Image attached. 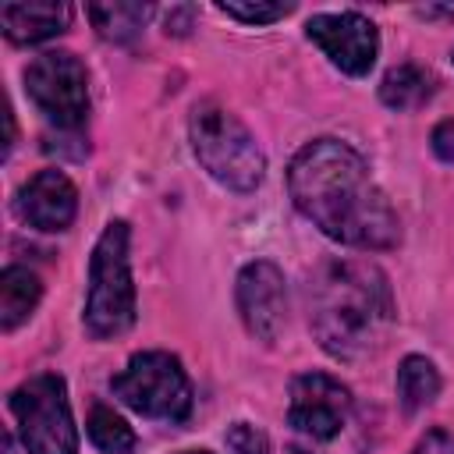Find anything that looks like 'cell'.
<instances>
[{"instance_id":"5bb4252c","label":"cell","mask_w":454,"mask_h":454,"mask_svg":"<svg viewBox=\"0 0 454 454\" xmlns=\"http://www.w3.org/2000/svg\"><path fill=\"white\" fill-rule=\"evenodd\" d=\"M89 21L106 43H131L145 21L153 18V4H131V0H110V4H89Z\"/></svg>"},{"instance_id":"277c9868","label":"cell","mask_w":454,"mask_h":454,"mask_svg":"<svg viewBox=\"0 0 454 454\" xmlns=\"http://www.w3.org/2000/svg\"><path fill=\"white\" fill-rule=\"evenodd\" d=\"M131 231L124 220H110L92 248L89 294H85V330L99 340L121 337L135 323V284H131Z\"/></svg>"},{"instance_id":"4fadbf2b","label":"cell","mask_w":454,"mask_h":454,"mask_svg":"<svg viewBox=\"0 0 454 454\" xmlns=\"http://www.w3.org/2000/svg\"><path fill=\"white\" fill-rule=\"evenodd\" d=\"M39 298H43L39 277L25 266H7L0 277V330L4 333L18 330L35 312Z\"/></svg>"},{"instance_id":"7c38bea8","label":"cell","mask_w":454,"mask_h":454,"mask_svg":"<svg viewBox=\"0 0 454 454\" xmlns=\"http://www.w3.org/2000/svg\"><path fill=\"white\" fill-rule=\"evenodd\" d=\"M71 7L57 0H28V4H4L0 25L11 43H43L67 28Z\"/></svg>"},{"instance_id":"5b68a950","label":"cell","mask_w":454,"mask_h":454,"mask_svg":"<svg viewBox=\"0 0 454 454\" xmlns=\"http://www.w3.org/2000/svg\"><path fill=\"white\" fill-rule=\"evenodd\" d=\"M114 397L145 419L181 422L192 411V383L181 362L167 351H142L110 380Z\"/></svg>"},{"instance_id":"9a60e30c","label":"cell","mask_w":454,"mask_h":454,"mask_svg":"<svg viewBox=\"0 0 454 454\" xmlns=\"http://www.w3.org/2000/svg\"><path fill=\"white\" fill-rule=\"evenodd\" d=\"M440 394V372L429 358L422 355H408L397 369V401L404 411H419L426 404H433Z\"/></svg>"},{"instance_id":"ac0fdd59","label":"cell","mask_w":454,"mask_h":454,"mask_svg":"<svg viewBox=\"0 0 454 454\" xmlns=\"http://www.w3.org/2000/svg\"><path fill=\"white\" fill-rule=\"evenodd\" d=\"M216 11L227 18H238L245 25H270L284 14H291L294 4H284V0H220Z\"/></svg>"},{"instance_id":"e0dca14e","label":"cell","mask_w":454,"mask_h":454,"mask_svg":"<svg viewBox=\"0 0 454 454\" xmlns=\"http://www.w3.org/2000/svg\"><path fill=\"white\" fill-rule=\"evenodd\" d=\"M89 440L103 454H131L135 450V429L114 408H103V404H96L89 415Z\"/></svg>"},{"instance_id":"9c48e42d","label":"cell","mask_w":454,"mask_h":454,"mask_svg":"<svg viewBox=\"0 0 454 454\" xmlns=\"http://www.w3.org/2000/svg\"><path fill=\"white\" fill-rule=\"evenodd\" d=\"M305 35L337 64L344 74H369L380 53L376 25L365 14L340 11V14H312L305 25Z\"/></svg>"},{"instance_id":"30bf717a","label":"cell","mask_w":454,"mask_h":454,"mask_svg":"<svg viewBox=\"0 0 454 454\" xmlns=\"http://www.w3.org/2000/svg\"><path fill=\"white\" fill-rule=\"evenodd\" d=\"M238 312L248 326L252 337L273 344L284 330V319H287V287H284V273L266 262V259H255L248 262L241 273H238Z\"/></svg>"},{"instance_id":"52a82bcc","label":"cell","mask_w":454,"mask_h":454,"mask_svg":"<svg viewBox=\"0 0 454 454\" xmlns=\"http://www.w3.org/2000/svg\"><path fill=\"white\" fill-rule=\"evenodd\" d=\"M28 99L60 128H78L89 117V74L74 53H43L25 67Z\"/></svg>"},{"instance_id":"d6986e66","label":"cell","mask_w":454,"mask_h":454,"mask_svg":"<svg viewBox=\"0 0 454 454\" xmlns=\"http://www.w3.org/2000/svg\"><path fill=\"white\" fill-rule=\"evenodd\" d=\"M227 450L231 454H270V443L262 429H255L252 422H234L227 429Z\"/></svg>"},{"instance_id":"8fae6325","label":"cell","mask_w":454,"mask_h":454,"mask_svg":"<svg viewBox=\"0 0 454 454\" xmlns=\"http://www.w3.org/2000/svg\"><path fill=\"white\" fill-rule=\"evenodd\" d=\"M74 209H78V192L74 184L67 181V174L46 167L39 170L35 177H28L21 188H18V199H14V213L35 227V231H64L71 227L74 220Z\"/></svg>"},{"instance_id":"ffe728a7","label":"cell","mask_w":454,"mask_h":454,"mask_svg":"<svg viewBox=\"0 0 454 454\" xmlns=\"http://www.w3.org/2000/svg\"><path fill=\"white\" fill-rule=\"evenodd\" d=\"M433 153L440 156V160H447V163H454V121H440L436 128H433Z\"/></svg>"},{"instance_id":"6da1fadb","label":"cell","mask_w":454,"mask_h":454,"mask_svg":"<svg viewBox=\"0 0 454 454\" xmlns=\"http://www.w3.org/2000/svg\"><path fill=\"white\" fill-rule=\"evenodd\" d=\"M287 192L298 213L340 245L394 248L401 238L387 195L348 142L316 138L301 145L287 167Z\"/></svg>"},{"instance_id":"603a6c76","label":"cell","mask_w":454,"mask_h":454,"mask_svg":"<svg viewBox=\"0 0 454 454\" xmlns=\"http://www.w3.org/2000/svg\"><path fill=\"white\" fill-rule=\"evenodd\" d=\"M181 454H209V450H181Z\"/></svg>"},{"instance_id":"2e32d148","label":"cell","mask_w":454,"mask_h":454,"mask_svg":"<svg viewBox=\"0 0 454 454\" xmlns=\"http://www.w3.org/2000/svg\"><path fill=\"white\" fill-rule=\"evenodd\" d=\"M429 96H433V78L422 67H415V64L390 67L387 78H383V85H380V99L390 110H415Z\"/></svg>"},{"instance_id":"3957f363","label":"cell","mask_w":454,"mask_h":454,"mask_svg":"<svg viewBox=\"0 0 454 454\" xmlns=\"http://www.w3.org/2000/svg\"><path fill=\"white\" fill-rule=\"evenodd\" d=\"M192 149L202 170L231 192H252L266 174V156L255 135L220 103H199L188 121Z\"/></svg>"},{"instance_id":"7402d4cb","label":"cell","mask_w":454,"mask_h":454,"mask_svg":"<svg viewBox=\"0 0 454 454\" xmlns=\"http://www.w3.org/2000/svg\"><path fill=\"white\" fill-rule=\"evenodd\" d=\"M287 454H309V450H301V447H291V450H287Z\"/></svg>"},{"instance_id":"8992f818","label":"cell","mask_w":454,"mask_h":454,"mask_svg":"<svg viewBox=\"0 0 454 454\" xmlns=\"http://www.w3.org/2000/svg\"><path fill=\"white\" fill-rule=\"evenodd\" d=\"M11 411L28 454H74L78 429L67 408V387L57 372H39L11 394Z\"/></svg>"},{"instance_id":"7a4b0ae2","label":"cell","mask_w":454,"mask_h":454,"mask_svg":"<svg viewBox=\"0 0 454 454\" xmlns=\"http://www.w3.org/2000/svg\"><path fill=\"white\" fill-rule=\"evenodd\" d=\"M309 323L326 355L358 362L383 348L394 323V294L372 262L330 259L309 284Z\"/></svg>"},{"instance_id":"44dd1931","label":"cell","mask_w":454,"mask_h":454,"mask_svg":"<svg viewBox=\"0 0 454 454\" xmlns=\"http://www.w3.org/2000/svg\"><path fill=\"white\" fill-rule=\"evenodd\" d=\"M411 454H454V436L443 433V429H433V433H426V436L415 443Z\"/></svg>"},{"instance_id":"ba28073f","label":"cell","mask_w":454,"mask_h":454,"mask_svg":"<svg viewBox=\"0 0 454 454\" xmlns=\"http://www.w3.org/2000/svg\"><path fill=\"white\" fill-rule=\"evenodd\" d=\"M351 411V394L344 383H337L326 372H301L291 380V404L287 422L312 436V440H333Z\"/></svg>"}]
</instances>
